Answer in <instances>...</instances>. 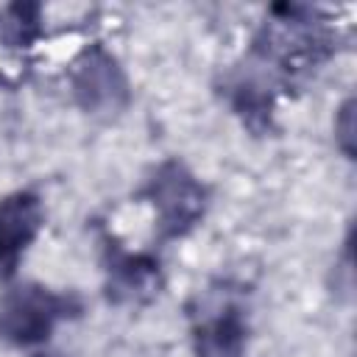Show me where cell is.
I'll list each match as a JSON object with an SVG mask.
<instances>
[{
	"label": "cell",
	"mask_w": 357,
	"mask_h": 357,
	"mask_svg": "<svg viewBox=\"0 0 357 357\" xmlns=\"http://www.w3.org/2000/svg\"><path fill=\"white\" fill-rule=\"evenodd\" d=\"M42 229V201L28 192H11L0 201V282L17 273L20 257Z\"/></svg>",
	"instance_id": "5b68a950"
},
{
	"label": "cell",
	"mask_w": 357,
	"mask_h": 357,
	"mask_svg": "<svg viewBox=\"0 0 357 357\" xmlns=\"http://www.w3.org/2000/svg\"><path fill=\"white\" fill-rule=\"evenodd\" d=\"M335 131H337V142H340L343 153L351 156L354 153V100L351 98L340 106V114L335 120Z\"/></svg>",
	"instance_id": "30bf717a"
},
{
	"label": "cell",
	"mask_w": 357,
	"mask_h": 357,
	"mask_svg": "<svg viewBox=\"0 0 357 357\" xmlns=\"http://www.w3.org/2000/svg\"><path fill=\"white\" fill-rule=\"evenodd\" d=\"M109 298L117 304H139L159 293L162 271L148 254H128L109 245Z\"/></svg>",
	"instance_id": "8992f818"
},
{
	"label": "cell",
	"mask_w": 357,
	"mask_h": 357,
	"mask_svg": "<svg viewBox=\"0 0 357 357\" xmlns=\"http://www.w3.org/2000/svg\"><path fill=\"white\" fill-rule=\"evenodd\" d=\"M248 340V324L234 304L220 307L215 315H204L192 329L195 357H240Z\"/></svg>",
	"instance_id": "52a82bcc"
},
{
	"label": "cell",
	"mask_w": 357,
	"mask_h": 357,
	"mask_svg": "<svg viewBox=\"0 0 357 357\" xmlns=\"http://www.w3.org/2000/svg\"><path fill=\"white\" fill-rule=\"evenodd\" d=\"M73 95L86 112H117L128 100V84L117 61L103 47H89L73 64Z\"/></svg>",
	"instance_id": "277c9868"
},
{
	"label": "cell",
	"mask_w": 357,
	"mask_h": 357,
	"mask_svg": "<svg viewBox=\"0 0 357 357\" xmlns=\"http://www.w3.org/2000/svg\"><path fill=\"white\" fill-rule=\"evenodd\" d=\"M145 198L156 209L162 237L187 234L206 212V187L176 159L156 167V173L148 178Z\"/></svg>",
	"instance_id": "3957f363"
},
{
	"label": "cell",
	"mask_w": 357,
	"mask_h": 357,
	"mask_svg": "<svg viewBox=\"0 0 357 357\" xmlns=\"http://www.w3.org/2000/svg\"><path fill=\"white\" fill-rule=\"evenodd\" d=\"M332 45L335 36L318 20L315 8L276 3L271 20L254 39V53L265 67L282 75H301L315 70L332 53Z\"/></svg>",
	"instance_id": "6da1fadb"
},
{
	"label": "cell",
	"mask_w": 357,
	"mask_h": 357,
	"mask_svg": "<svg viewBox=\"0 0 357 357\" xmlns=\"http://www.w3.org/2000/svg\"><path fill=\"white\" fill-rule=\"evenodd\" d=\"M3 33L14 45H28L39 33V6L33 3H17L3 17Z\"/></svg>",
	"instance_id": "9c48e42d"
},
{
	"label": "cell",
	"mask_w": 357,
	"mask_h": 357,
	"mask_svg": "<svg viewBox=\"0 0 357 357\" xmlns=\"http://www.w3.org/2000/svg\"><path fill=\"white\" fill-rule=\"evenodd\" d=\"M81 312L75 296L53 293L42 284H22L0 301V337L11 346H33L47 340L61 318Z\"/></svg>",
	"instance_id": "7a4b0ae2"
},
{
	"label": "cell",
	"mask_w": 357,
	"mask_h": 357,
	"mask_svg": "<svg viewBox=\"0 0 357 357\" xmlns=\"http://www.w3.org/2000/svg\"><path fill=\"white\" fill-rule=\"evenodd\" d=\"M229 98H231V109L240 114V120L254 131L262 134L271 128V117H273V89L271 84H265L262 75H240L231 81L229 86Z\"/></svg>",
	"instance_id": "ba28073f"
}]
</instances>
